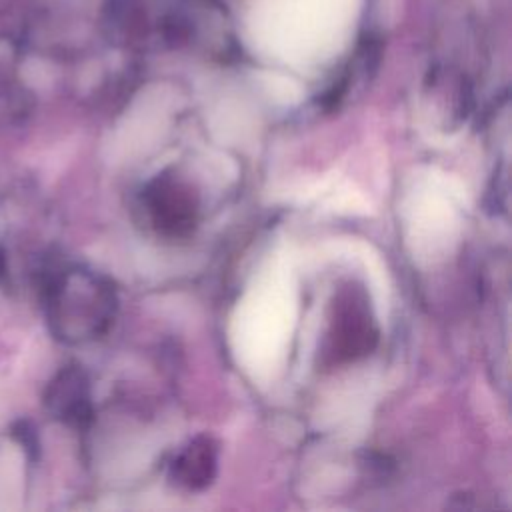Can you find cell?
I'll return each mask as SVG.
<instances>
[{
    "label": "cell",
    "mask_w": 512,
    "mask_h": 512,
    "mask_svg": "<svg viewBox=\"0 0 512 512\" xmlns=\"http://www.w3.org/2000/svg\"><path fill=\"white\" fill-rule=\"evenodd\" d=\"M116 312L118 296L112 282L94 270L68 268L50 288V326L68 344L100 338L112 326Z\"/></svg>",
    "instance_id": "1"
},
{
    "label": "cell",
    "mask_w": 512,
    "mask_h": 512,
    "mask_svg": "<svg viewBox=\"0 0 512 512\" xmlns=\"http://www.w3.org/2000/svg\"><path fill=\"white\" fill-rule=\"evenodd\" d=\"M378 328L370 300L360 286L338 290L324 338V360L330 364L354 362L374 350Z\"/></svg>",
    "instance_id": "2"
},
{
    "label": "cell",
    "mask_w": 512,
    "mask_h": 512,
    "mask_svg": "<svg viewBox=\"0 0 512 512\" xmlns=\"http://www.w3.org/2000/svg\"><path fill=\"white\" fill-rule=\"evenodd\" d=\"M144 212L152 228L170 240L186 238L198 222V198L180 178L158 174L148 182L142 194Z\"/></svg>",
    "instance_id": "3"
},
{
    "label": "cell",
    "mask_w": 512,
    "mask_h": 512,
    "mask_svg": "<svg viewBox=\"0 0 512 512\" xmlns=\"http://www.w3.org/2000/svg\"><path fill=\"white\" fill-rule=\"evenodd\" d=\"M218 468V446L210 436L192 438L172 460L168 476L184 490H204Z\"/></svg>",
    "instance_id": "4"
},
{
    "label": "cell",
    "mask_w": 512,
    "mask_h": 512,
    "mask_svg": "<svg viewBox=\"0 0 512 512\" xmlns=\"http://www.w3.org/2000/svg\"><path fill=\"white\" fill-rule=\"evenodd\" d=\"M50 410L68 424H82L90 416V394L84 374L76 368H66L52 382L48 392Z\"/></svg>",
    "instance_id": "5"
}]
</instances>
